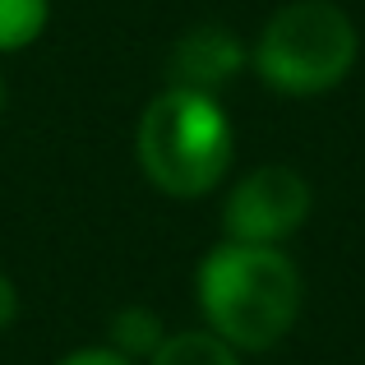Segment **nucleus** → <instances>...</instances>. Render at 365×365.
<instances>
[{"label":"nucleus","mask_w":365,"mask_h":365,"mask_svg":"<svg viewBox=\"0 0 365 365\" xmlns=\"http://www.w3.org/2000/svg\"><path fill=\"white\" fill-rule=\"evenodd\" d=\"M199 310L227 347L268 351L296 324L301 273L273 245L227 241L199 264Z\"/></svg>","instance_id":"obj_1"},{"label":"nucleus","mask_w":365,"mask_h":365,"mask_svg":"<svg viewBox=\"0 0 365 365\" xmlns=\"http://www.w3.org/2000/svg\"><path fill=\"white\" fill-rule=\"evenodd\" d=\"M134 153L158 190L176 199H199L232 167V125L208 93L167 83L143 107Z\"/></svg>","instance_id":"obj_2"},{"label":"nucleus","mask_w":365,"mask_h":365,"mask_svg":"<svg viewBox=\"0 0 365 365\" xmlns=\"http://www.w3.org/2000/svg\"><path fill=\"white\" fill-rule=\"evenodd\" d=\"M356 65V28L333 0H296L264 24L255 70L268 88L310 98L347 79Z\"/></svg>","instance_id":"obj_3"},{"label":"nucleus","mask_w":365,"mask_h":365,"mask_svg":"<svg viewBox=\"0 0 365 365\" xmlns=\"http://www.w3.org/2000/svg\"><path fill=\"white\" fill-rule=\"evenodd\" d=\"M310 213V185L301 171L292 167H259L250 171L241 185L227 199L222 227L232 241L250 245H277L282 236H292Z\"/></svg>","instance_id":"obj_4"},{"label":"nucleus","mask_w":365,"mask_h":365,"mask_svg":"<svg viewBox=\"0 0 365 365\" xmlns=\"http://www.w3.org/2000/svg\"><path fill=\"white\" fill-rule=\"evenodd\" d=\"M245 51L222 24H199L171 46L167 61V83L171 88H195V93H213L241 70Z\"/></svg>","instance_id":"obj_5"},{"label":"nucleus","mask_w":365,"mask_h":365,"mask_svg":"<svg viewBox=\"0 0 365 365\" xmlns=\"http://www.w3.org/2000/svg\"><path fill=\"white\" fill-rule=\"evenodd\" d=\"M148 365H241V361L213 329H190L176 333V338H162V347L148 356Z\"/></svg>","instance_id":"obj_6"},{"label":"nucleus","mask_w":365,"mask_h":365,"mask_svg":"<svg viewBox=\"0 0 365 365\" xmlns=\"http://www.w3.org/2000/svg\"><path fill=\"white\" fill-rule=\"evenodd\" d=\"M158 347H162V319L153 310L130 305V310L116 314V324H111V351L134 361V356H153Z\"/></svg>","instance_id":"obj_7"},{"label":"nucleus","mask_w":365,"mask_h":365,"mask_svg":"<svg viewBox=\"0 0 365 365\" xmlns=\"http://www.w3.org/2000/svg\"><path fill=\"white\" fill-rule=\"evenodd\" d=\"M46 28V0H0V51L37 42Z\"/></svg>","instance_id":"obj_8"},{"label":"nucleus","mask_w":365,"mask_h":365,"mask_svg":"<svg viewBox=\"0 0 365 365\" xmlns=\"http://www.w3.org/2000/svg\"><path fill=\"white\" fill-rule=\"evenodd\" d=\"M61 365H134V361H125L120 351H111V347H83V351H70Z\"/></svg>","instance_id":"obj_9"},{"label":"nucleus","mask_w":365,"mask_h":365,"mask_svg":"<svg viewBox=\"0 0 365 365\" xmlns=\"http://www.w3.org/2000/svg\"><path fill=\"white\" fill-rule=\"evenodd\" d=\"M14 314H19V292H14V282L0 273V333L14 324Z\"/></svg>","instance_id":"obj_10"},{"label":"nucleus","mask_w":365,"mask_h":365,"mask_svg":"<svg viewBox=\"0 0 365 365\" xmlns=\"http://www.w3.org/2000/svg\"><path fill=\"white\" fill-rule=\"evenodd\" d=\"M0 111H5V79H0Z\"/></svg>","instance_id":"obj_11"}]
</instances>
